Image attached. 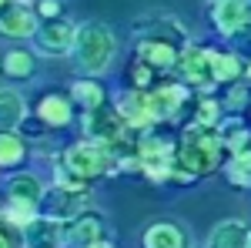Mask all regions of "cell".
<instances>
[{
    "label": "cell",
    "mask_w": 251,
    "mask_h": 248,
    "mask_svg": "<svg viewBox=\"0 0 251 248\" xmlns=\"http://www.w3.org/2000/svg\"><path fill=\"white\" fill-rule=\"evenodd\" d=\"M0 27L7 37H34L40 27L37 17L24 7V3H3V17H0Z\"/></svg>",
    "instance_id": "10"
},
{
    "label": "cell",
    "mask_w": 251,
    "mask_h": 248,
    "mask_svg": "<svg viewBox=\"0 0 251 248\" xmlns=\"http://www.w3.org/2000/svg\"><path fill=\"white\" fill-rule=\"evenodd\" d=\"M248 248H251V245H248Z\"/></svg>",
    "instance_id": "32"
},
{
    "label": "cell",
    "mask_w": 251,
    "mask_h": 248,
    "mask_svg": "<svg viewBox=\"0 0 251 248\" xmlns=\"http://www.w3.org/2000/svg\"><path fill=\"white\" fill-rule=\"evenodd\" d=\"M214 121H218V104H214V101H201V104H198V124L211 128Z\"/></svg>",
    "instance_id": "24"
},
{
    "label": "cell",
    "mask_w": 251,
    "mask_h": 248,
    "mask_svg": "<svg viewBox=\"0 0 251 248\" xmlns=\"http://www.w3.org/2000/svg\"><path fill=\"white\" fill-rule=\"evenodd\" d=\"M144 248H184V235H181L177 225L157 221L144 231Z\"/></svg>",
    "instance_id": "14"
},
{
    "label": "cell",
    "mask_w": 251,
    "mask_h": 248,
    "mask_svg": "<svg viewBox=\"0 0 251 248\" xmlns=\"http://www.w3.org/2000/svg\"><path fill=\"white\" fill-rule=\"evenodd\" d=\"M40 14H44V17H57L60 3H57V0H44V3H40Z\"/></svg>",
    "instance_id": "29"
},
{
    "label": "cell",
    "mask_w": 251,
    "mask_h": 248,
    "mask_svg": "<svg viewBox=\"0 0 251 248\" xmlns=\"http://www.w3.org/2000/svg\"><path fill=\"white\" fill-rule=\"evenodd\" d=\"M40 121L44 124H50V128H64V124H71V104L64 101V97L57 94H50V97H44L40 101Z\"/></svg>",
    "instance_id": "16"
},
{
    "label": "cell",
    "mask_w": 251,
    "mask_h": 248,
    "mask_svg": "<svg viewBox=\"0 0 251 248\" xmlns=\"http://www.w3.org/2000/svg\"><path fill=\"white\" fill-rule=\"evenodd\" d=\"M148 104H151L154 121H171L184 108V87L181 84H161L154 94H148Z\"/></svg>",
    "instance_id": "9"
},
{
    "label": "cell",
    "mask_w": 251,
    "mask_h": 248,
    "mask_svg": "<svg viewBox=\"0 0 251 248\" xmlns=\"http://www.w3.org/2000/svg\"><path fill=\"white\" fill-rule=\"evenodd\" d=\"M121 108V117L131 124V128H148L154 117H151V104H148V94H141V91H131V94H121L117 101Z\"/></svg>",
    "instance_id": "12"
},
{
    "label": "cell",
    "mask_w": 251,
    "mask_h": 248,
    "mask_svg": "<svg viewBox=\"0 0 251 248\" xmlns=\"http://www.w3.org/2000/svg\"><path fill=\"white\" fill-rule=\"evenodd\" d=\"M64 168L74 174V178H97L111 168V151L107 144L100 141H80V144H71L67 154H64Z\"/></svg>",
    "instance_id": "3"
},
{
    "label": "cell",
    "mask_w": 251,
    "mask_h": 248,
    "mask_svg": "<svg viewBox=\"0 0 251 248\" xmlns=\"http://www.w3.org/2000/svg\"><path fill=\"white\" fill-rule=\"evenodd\" d=\"M141 60L157 67V71H164V67H171L174 60H177V51H174L168 40H144L141 44Z\"/></svg>",
    "instance_id": "15"
},
{
    "label": "cell",
    "mask_w": 251,
    "mask_h": 248,
    "mask_svg": "<svg viewBox=\"0 0 251 248\" xmlns=\"http://www.w3.org/2000/svg\"><path fill=\"white\" fill-rule=\"evenodd\" d=\"M248 74H251V67H248Z\"/></svg>",
    "instance_id": "31"
},
{
    "label": "cell",
    "mask_w": 251,
    "mask_h": 248,
    "mask_svg": "<svg viewBox=\"0 0 251 248\" xmlns=\"http://www.w3.org/2000/svg\"><path fill=\"white\" fill-rule=\"evenodd\" d=\"M3 71H7V77H30L34 74V57L30 54H24V51H7L3 54Z\"/></svg>",
    "instance_id": "19"
},
{
    "label": "cell",
    "mask_w": 251,
    "mask_h": 248,
    "mask_svg": "<svg viewBox=\"0 0 251 248\" xmlns=\"http://www.w3.org/2000/svg\"><path fill=\"white\" fill-rule=\"evenodd\" d=\"M84 201H87V191H74V188L57 185V188H50V194H47V215L50 218H74Z\"/></svg>",
    "instance_id": "11"
},
{
    "label": "cell",
    "mask_w": 251,
    "mask_h": 248,
    "mask_svg": "<svg viewBox=\"0 0 251 248\" xmlns=\"http://www.w3.org/2000/svg\"><path fill=\"white\" fill-rule=\"evenodd\" d=\"M0 124L3 131H14L17 124H24V97L17 91H3V111H0Z\"/></svg>",
    "instance_id": "18"
},
{
    "label": "cell",
    "mask_w": 251,
    "mask_h": 248,
    "mask_svg": "<svg viewBox=\"0 0 251 248\" xmlns=\"http://www.w3.org/2000/svg\"><path fill=\"white\" fill-rule=\"evenodd\" d=\"M124 117L121 111H107V108H94V111H87V121H84V131L91 134L94 141L100 144H121L124 141Z\"/></svg>",
    "instance_id": "4"
},
{
    "label": "cell",
    "mask_w": 251,
    "mask_h": 248,
    "mask_svg": "<svg viewBox=\"0 0 251 248\" xmlns=\"http://www.w3.org/2000/svg\"><path fill=\"white\" fill-rule=\"evenodd\" d=\"M74 40H77V30L67 20H50L34 34V44L40 54H67L74 47Z\"/></svg>",
    "instance_id": "5"
},
{
    "label": "cell",
    "mask_w": 251,
    "mask_h": 248,
    "mask_svg": "<svg viewBox=\"0 0 251 248\" xmlns=\"http://www.w3.org/2000/svg\"><path fill=\"white\" fill-rule=\"evenodd\" d=\"M74 101H77L80 108L94 111V108L104 104V91H100L97 84H91V81H77V84H74Z\"/></svg>",
    "instance_id": "22"
},
{
    "label": "cell",
    "mask_w": 251,
    "mask_h": 248,
    "mask_svg": "<svg viewBox=\"0 0 251 248\" xmlns=\"http://www.w3.org/2000/svg\"><path fill=\"white\" fill-rule=\"evenodd\" d=\"M87 248H111L107 242H94V245H87Z\"/></svg>",
    "instance_id": "30"
},
{
    "label": "cell",
    "mask_w": 251,
    "mask_h": 248,
    "mask_svg": "<svg viewBox=\"0 0 251 248\" xmlns=\"http://www.w3.org/2000/svg\"><path fill=\"white\" fill-rule=\"evenodd\" d=\"M74 51H77V64L87 74H100V71H107V64L114 60L117 40L104 24H84L77 30Z\"/></svg>",
    "instance_id": "2"
},
{
    "label": "cell",
    "mask_w": 251,
    "mask_h": 248,
    "mask_svg": "<svg viewBox=\"0 0 251 248\" xmlns=\"http://www.w3.org/2000/svg\"><path fill=\"white\" fill-rule=\"evenodd\" d=\"M231 40H234V47H238V51H248V54H251V20L238 30V34H231Z\"/></svg>",
    "instance_id": "26"
},
{
    "label": "cell",
    "mask_w": 251,
    "mask_h": 248,
    "mask_svg": "<svg viewBox=\"0 0 251 248\" xmlns=\"http://www.w3.org/2000/svg\"><path fill=\"white\" fill-rule=\"evenodd\" d=\"M228 178L234 185H251V151H238L228 165Z\"/></svg>",
    "instance_id": "23"
},
{
    "label": "cell",
    "mask_w": 251,
    "mask_h": 248,
    "mask_svg": "<svg viewBox=\"0 0 251 248\" xmlns=\"http://www.w3.org/2000/svg\"><path fill=\"white\" fill-rule=\"evenodd\" d=\"M181 77L191 81V84H214V67H211V51H201V47H188L181 54Z\"/></svg>",
    "instance_id": "8"
},
{
    "label": "cell",
    "mask_w": 251,
    "mask_h": 248,
    "mask_svg": "<svg viewBox=\"0 0 251 248\" xmlns=\"http://www.w3.org/2000/svg\"><path fill=\"white\" fill-rule=\"evenodd\" d=\"M221 148H225V144H221V138H218L211 128L194 124L191 131L184 134L181 148H177V165H181L188 174H208V171L218 168Z\"/></svg>",
    "instance_id": "1"
},
{
    "label": "cell",
    "mask_w": 251,
    "mask_h": 248,
    "mask_svg": "<svg viewBox=\"0 0 251 248\" xmlns=\"http://www.w3.org/2000/svg\"><path fill=\"white\" fill-rule=\"evenodd\" d=\"M151 71H154V67H151V64H144V60H141V64H134V71H131V74H134V84H137V87H148V84H151Z\"/></svg>",
    "instance_id": "27"
},
{
    "label": "cell",
    "mask_w": 251,
    "mask_h": 248,
    "mask_svg": "<svg viewBox=\"0 0 251 248\" xmlns=\"http://www.w3.org/2000/svg\"><path fill=\"white\" fill-rule=\"evenodd\" d=\"M100 235H104V225L94 215H74L60 228V238L71 242V245H77V248H87V245H94V242H100Z\"/></svg>",
    "instance_id": "7"
},
{
    "label": "cell",
    "mask_w": 251,
    "mask_h": 248,
    "mask_svg": "<svg viewBox=\"0 0 251 248\" xmlns=\"http://www.w3.org/2000/svg\"><path fill=\"white\" fill-rule=\"evenodd\" d=\"M17 161H24V141L14 131H3V138H0V165L10 168Z\"/></svg>",
    "instance_id": "21"
},
{
    "label": "cell",
    "mask_w": 251,
    "mask_h": 248,
    "mask_svg": "<svg viewBox=\"0 0 251 248\" xmlns=\"http://www.w3.org/2000/svg\"><path fill=\"white\" fill-rule=\"evenodd\" d=\"M57 235L60 231H57V225H54L50 215H47V218H34V221L24 228V245H47V242L54 245Z\"/></svg>",
    "instance_id": "17"
},
{
    "label": "cell",
    "mask_w": 251,
    "mask_h": 248,
    "mask_svg": "<svg viewBox=\"0 0 251 248\" xmlns=\"http://www.w3.org/2000/svg\"><path fill=\"white\" fill-rule=\"evenodd\" d=\"M211 67H214V81H234L241 74V60L234 54H218L211 51Z\"/></svg>",
    "instance_id": "20"
},
{
    "label": "cell",
    "mask_w": 251,
    "mask_h": 248,
    "mask_svg": "<svg viewBox=\"0 0 251 248\" xmlns=\"http://www.w3.org/2000/svg\"><path fill=\"white\" fill-rule=\"evenodd\" d=\"M245 101H248V91H245V87H231V91H228V101H225V104H228V108H241Z\"/></svg>",
    "instance_id": "28"
},
{
    "label": "cell",
    "mask_w": 251,
    "mask_h": 248,
    "mask_svg": "<svg viewBox=\"0 0 251 248\" xmlns=\"http://www.w3.org/2000/svg\"><path fill=\"white\" fill-rule=\"evenodd\" d=\"M17 242H24V228L3 221V248H17Z\"/></svg>",
    "instance_id": "25"
},
{
    "label": "cell",
    "mask_w": 251,
    "mask_h": 248,
    "mask_svg": "<svg viewBox=\"0 0 251 248\" xmlns=\"http://www.w3.org/2000/svg\"><path fill=\"white\" fill-rule=\"evenodd\" d=\"M211 17H214V27L231 37L251 20V7H248V0H218Z\"/></svg>",
    "instance_id": "6"
},
{
    "label": "cell",
    "mask_w": 251,
    "mask_h": 248,
    "mask_svg": "<svg viewBox=\"0 0 251 248\" xmlns=\"http://www.w3.org/2000/svg\"><path fill=\"white\" fill-rule=\"evenodd\" d=\"M251 245V231L245 221H221L211 231V245L208 248H248Z\"/></svg>",
    "instance_id": "13"
}]
</instances>
